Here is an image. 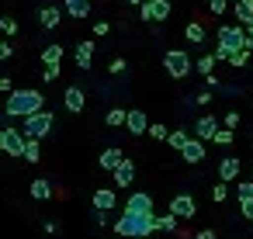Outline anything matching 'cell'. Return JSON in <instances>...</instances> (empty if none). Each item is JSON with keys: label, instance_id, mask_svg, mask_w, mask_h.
<instances>
[{"label": "cell", "instance_id": "obj_1", "mask_svg": "<svg viewBox=\"0 0 253 239\" xmlns=\"http://www.w3.org/2000/svg\"><path fill=\"white\" fill-rule=\"evenodd\" d=\"M42 108H45L42 90L25 87V90H11V94H7L4 115H7V118H28V115H35V111H42Z\"/></svg>", "mask_w": 253, "mask_h": 239}, {"label": "cell", "instance_id": "obj_2", "mask_svg": "<svg viewBox=\"0 0 253 239\" xmlns=\"http://www.w3.org/2000/svg\"><path fill=\"white\" fill-rule=\"evenodd\" d=\"M115 232L125 239H149L156 232V215H128L122 211V218L115 222Z\"/></svg>", "mask_w": 253, "mask_h": 239}, {"label": "cell", "instance_id": "obj_3", "mask_svg": "<svg viewBox=\"0 0 253 239\" xmlns=\"http://www.w3.org/2000/svg\"><path fill=\"white\" fill-rule=\"evenodd\" d=\"M239 49H246V28H243V25H222V28H218V49L211 52L215 63H218V59H229V56L239 52Z\"/></svg>", "mask_w": 253, "mask_h": 239}, {"label": "cell", "instance_id": "obj_4", "mask_svg": "<svg viewBox=\"0 0 253 239\" xmlns=\"http://www.w3.org/2000/svg\"><path fill=\"white\" fill-rule=\"evenodd\" d=\"M52 125H56V118H52V111H35V115H28V118H21V135L25 139H45L49 132H52Z\"/></svg>", "mask_w": 253, "mask_h": 239}, {"label": "cell", "instance_id": "obj_5", "mask_svg": "<svg viewBox=\"0 0 253 239\" xmlns=\"http://www.w3.org/2000/svg\"><path fill=\"white\" fill-rule=\"evenodd\" d=\"M163 70H167L173 80H184V77L194 70V63H191V56H187L184 49H170V52L163 56Z\"/></svg>", "mask_w": 253, "mask_h": 239}, {"label": "cell", "instance_id": "obj_6", "mask_svg": "<svg viewBox=\"0 0 253 239\" xmlns=\"http://www.w3.org/2000/svg\"><path fill=\"white\" fill-rule=\"evenodd\" d=\"M139 14L146 21H167L170 18V0H146V4H139Z\"/></svg>", "mask_w": 253, "mask_h": 239}, {"label": "cell", "instance_id": "obj_7", "mask_svg": "<svg viewBox=\"0 0 253 239\" xmlns=\"http://www.w3.org/2000/svg\"><path fill=\"white\" fill-rule=\"evenodd\" d=\"M125 211H128V215H156V211H153V198H149L146 191H135V194H128V201H125Z\"/></svg>", "mask_w": 253, "mask_h": 239}, {"label": "cell", "instance_id": "obj_8", "mask_svg": "<svg viewBox=\"0 0 253 239\" xmlns=\"http://www.w3.org/2000/svg\"><path fill=\"white\" fill-rule=\"evenodd\" d=\"M194 211H198V204H194L191 194H173V201H170V215L173 218H194Z\"/></svg>", "mask_w": 253, "mask_h": 239}, {"label": "cell", "instance_id": "obj_9", "mask_svg": "<svg viewBox=\"0 0 253 239\" xmlns=\"http://www.w3.org/2000/svg\"><path fill=\"white\" fill-rule=\"evenodd\" d=\"M122 128H128L132 135H146V128H149V121H146V111H139V108L125 111V125H122Z\"/></svg>", "mask_w": 253, "mask_h": 239}, {"label": "cell", "instance_id": "obj_10", "mask_svg": "<svg viewBox=\"0 0 253 239\" xmlns=\"http://www.w3.org/2000/svg\"><path fill=\"white\" fill-rule=\"evenodd\" d=\"M177 153H180L184 163H205V142H198V139H187Z\"/></svg>", "mask_w": 253, "mask_h": 239}, {"label": "cell", "instance_id": "obj_11", "mask_svg": "<svg viewBox=\"0 0 253 239\" xmlns=\"http://www.w3.org/2000/svg\"><path fill=\"white\" fill-rule=\"evenodd\" d=\"M63 104H66V111L80 115V111L87 108V94H84L80 87H66V94H63Z\"/></svg>", "mask_w": 253, "mask_h": 239}, {"label": "cell", "instance_id": "obj_12", "mask_svg": "<svg viewBox=\"0 0 253 239\" xmlns=\"http://www.w3.org/2000/svg\"><path fill=\"white\" fill-rule=\"evenodd\" d=\"M21 149H25L21 128H4V153H7V156H21Z\"/></svg>", "mask_w": 253, "mask_h": 239}, {"label": "cell", "instance_id": "obj_13", "mask_svg": "<svg viewBox=\"0 0 253 239\" xmlns=\"http://www.w3.org/2000/svg\"><path fill=\"white\" fill-rule=\"evenodd\" d=\"M111 173H115V184H118V187H128V184L135 180V163L125 156V159H122V163H118Z\"/></svg>", "mask_w": 253, "mask_h": 239}, {"label": "cell", "instance_id": "obj_14", "mask_svg": "<svg viewBox=\"0 0 253 239\" xmlns=\"http://www.w3.org/2000/svg\"><path fill=\"white\" fill-rule=\"evenodd\" d=\"M59 21H63V11H59L56 4H45V7L39 11V25H42V28H49V32H52V28H59Z\"/></svg>", "mask_w": 253, "mask_h": 239}, {"label": "cell", "instance_id": "obj_15", "mask_svg": "<svg viewBox=\"0 0 253 239\" xmlns=\"http://www.w3.org/2000/svg\"><path fill=\"white\" fill-rule=\"evenodd\" d=\"M215 132H218V118H211V115H201V118H198V125H194V135H198V142L211 139Z\"/></svg>", "mask_w": 253, "mask_h": 239}, {"label": "cell", "instance_id": "obj_16", "mask_svg": "<svg viewBox=\"0 0 253 239\" xmlns=\"http://www.w3.org/2000/svg\"><path fill=\"white\" fill-rule=\"evenodd\" d=\"M239 170H243V163H239L236 156H225V159L218 163V177H222V184L236 180V177H239Z\"/></svg>", "mask_w": 253, "mask_h": 239}, {"label": "cell", "instance_id": "obj_17", "mask_svg": "<svg viewBox=\"0 0 253 239\" xmlns=\"http://www.w3.org/2000/svg\"><path fill=\"white\" fill-rule=\"evenodd\" d=\"M118 204V194L111 191V187H101V191H94V208L97 211H111Z\"/></svg>", "mask_w": 253, "mask_h": 239}, {"label": "cell", "instance_id": "obj_18", "mask_svg": "<svg viewBox=\"0 0 253 239\" xmlns=\"http://www.w3.org/2000/svg\"><path fill=\"white\" fill-rule=\"evenodd\" d=\"M63 11L70 18H90V0H63Z\"/></svg>", "mask_w": 253, "mask_h": 239}, {"label": "cell", "instance_id": "obj_19", "mask_svg": "<svg viewBox=\"0 0 253 239\" xmlns=\"http://www.w3.org/2000/svg\"><path fill=\"white\" fill-rule=\"evenodd\" d=\"M90 63H94V42H80V45H77V66L87 73Z\"/></svg>", "mask_w": 253, "mask_h": 239}, {"label": "cell", "instance_id": "obj_20", "mask_svg": "<svg viewBox=\"0 0 253 239\" xmlns=\"http://www.w3.org/2000/svg\"><path fill=\"white\" fill-rule=\"evenodd\" d=\"M236 18H239L236 25H243V28L253 25V0H236Z\"/></svg>", "mask_w": 253, "mask_h": 239}, {"label": "cell", "instance_id": "obj_21", "mask_svg": "<svg viewBox=\"0 0 253 239\" xmlns=\"http://www.w3.org/2000/svg\"><path fill=\"white\" fill-rule=\"evenodd\" d=\"M122 159H125V153H122L118 146H111V149H104V153H101V166H104V170H115Z\"/></svg>", "mask_w": 253, "mask_h": 239}, {"label": "cell", "instance_id": "obj_22", "mask_svg": "<svg viewBox=\"0 0 253 239\" xmlns=\"http://www.w3.org/2000/svg\"><path fill=\"white\" fill-rule=\"evenodd\" d=\"M42 63L45 66H59L63 63V45H45L42 49Z\"/></svg>", "mask_w": 253, "mask_h": 239}, {"label": "cell", "instance_id": "obj_23", "mask_svg": "<svg viewBox=\"0 0 253 239\" xmlns=\"http://www.w3.org/2000/svg\"><path fill=\"white\" fill-rule=\"evenodd\" d=\"M21 159H28V163H39V159H42V149H39V139H25V149H21Z\"/></svg>", "mask_w": 253, "mask_h": 239}, {"label": "cell", "instance_id": "obj_24", "mask_svg": "<svg viewBox=\"0 0 253 239\" xmlns=\"http://www.w3.org/2000/svg\"><path fill=\"white\" fill-rule=\"evenodd\" d=\"M194 70H198L201 77H211V70H215V56H211V52H201L198 63H194Z\"/></svg>", "mask_w": 253, "mask_h": 239}, {"label": "cell", "instance_id": "obj_25", "mask_svg": "<svg viewBox=\"0 0 253 239\" xmlns=\"http://www.w3.org/2000/svg\"><path fill=\"white\" fill-rule=\"evenodd\" d=\"M32 198H35V201H49V198H52V184H49V180H35V184H32Z\"/></svg>", "mask_w": 253, "mask_h": 239}, {"label": "cell", "instance_id": "obj_26", "mask_svg": "<svg viewBox=\"0 0 253 239\" xmlns=\"http://www.w3.org/2000/svg\"><path fill=\"white\" fill-rule=\"evenodd\" d=\"M184 35H187V42H194V45H205V28H201L198 21H191V25L184 28Z\"/></svg>", "mask_w": 253, "mask_h": 239}, {"label": "cell", "instance_id": "obj_27", "mask_svg": "<svg viewBox=\"0 0 253 239\" xmlns=\"http://www.w3.org/2000/svg\"><path fill=\"white\" fill-rule=\"evenodd\" d=\"M177 225H180V218H173V215H156V229H163V232H177Z\"/></svg>", "mask_w": 253, "mask_h": 239}, {"label": "cell", "instance_id": "obj_28", "mask_svg": "<svg viewBox=\"0 0 253 239\" xmlns=\"http://www.w3.org/2000/svg\"><path fill=\"white\" fill-rule=\"evenodd\" d=\"M187 139H191V135H187V132H184V128H173V132H167V142H170V146H173V149H180V146H184V142H187Z\"/></svg>", "mask_w": 253, "mask_h": 239}, {"label": "cell", "instance_id": "obj_29", "mask_svg": "<svg viewBox=\"0 0 253 239\" xmlns=\"http://www.w3.org/2000/svg\"><path fill=\"white\" fill-rule=\"evenodd\" d=\"M104 121H108V125H111V128H122V125H125V111H122V108H111V111H108V118H104Z\"/></svg>", "mask_w": 253, "mask_h": 239}, {"label": "cell", "instance_id": "obj_30", "mask_svg": "<svg viewBox=\"0 0 253 239\" xmlns=\"http://www.w3.org/2000/svg\"><path fill=\"white\" fill-rule=\"evenodd\" d=\"M225 63H232L236 70H239V66H246V63H250V49H239V52H232Z\"/></svg>", "mask_w": 253, "mask_h": 239}, {"label": "cell", "instance_id": "obj_31", "mask_svg": "<svg viewBox=\"0 0 253 239\" xmlns=\"http://www.w3.org/2000/svg\"><path fill=\"white\" fill-rule=\"evenodd\" d=\"M232 139H236L232 128H218V132L211 135V142H218V146H232Z\"/></svg>", "mask_w": 253, "mask_h": 239}, {"label": "cell", "instance_id": "obj_32", "mask_svg": "<svg viewBox=\"0 0 253 239\" xmlns=\"http://www.w3.org/2000/svg\"><path fill=\"white\" fill-rule=\"evenodd\" d=\"M146 132H149V135H153V139H160V142H167V132H170V128H167V125H160V121H156V125H149V128H146Z\"/></svg>", "mask_w": 253, "mask_h": 239}, {"label": "cell", "instance_id": "obj_33", "mask_svg": "<svg viewBox=\"0 0 253 239\" xmlns=\"http://www.w3.org/2000/svg\"><path fill=\"white\" fill-rule=\"evenodd\" d=\"M0 32H4V35H14V32H18V21H14V18H0Z\"/></svg>", "mask_w": 253, "mask_h": 239}, {"label": "cell", "instance_id": "obj_34", "mask_svg": "<svg viewBox=\"0 0 253 239\" xmlns=\"http://www.w3.org/2000/svg\"><path fill=\"white\" fill-rule=\"evenodd\" d=\"M59 73H63L59 66H45V70H42V80H45V83H52V80H59Z\"/></svg>", "mask_w": 253, "mask_h": 239}, {"label": "cell", "instance_id": "obj_35", "mask_svg": "<svg viewBox=\"0 0 253 239\" xmlns=\"http://www.w3.org/2000/svg\"><path fill=\"white\" fill-rule=\"evenodd\" d=\"M225 194H229L225 184H215V187H211V201H225Z\"/></svg>", "mask_w": 253, "mask_h": 239}, {"label": "cell", "instance_id": "obj_36", "mask_svg": "<svg viewBox=\"0 0 253 239\" xmlns=\"http://www.w3.org/2000/svg\"><path fill=\"white\" fill-rule=\"evenodd\" d=\"M246 198H253V180H243L239 184V201H246Z\"/></svg>", "mask_w": 253, "mask_h": 239}, {"label": "cell", "instance_id": "obj_37", "mask_svg": "<svg viewBox=\"0 0 253 239\" xmlns=\"http://www.w3.org/2000/svg\"><path fill=\"white\" fill-rule=\"evenodd\" d=\"M108 73H115V77H118V73H125V59H122V56H118V59H111Z\"/></svg>", "mask_w": 253, "mask_h": 239}, {"label": "cell", "instance_id": "obj_38", "mask_svg": "<svg viewBox=\"0 0 253 239\" xmlns=\"http://www.w3.org/2000/svg\"><path fill=\"white\" fill-rule=\"evenodd\" d=\"M239 211H243V215H246V218L253 222V198H246V201H239Z\"/></svg>", "mask_w": 253, "mask_h": 239}, {"label": "cell", "instance_id": "obj_39", "mask_svg": "<svg viewBox=\"0 0 253 239\" xmlns=\"http://www.w3.org/2000/svg\"><path fill=\"white\" fill-rule=\"evenodd\" d=\"M11 52H14V45L0 39V63H4V59H11Z\"/></svg>", "mask_w": 253, "mask_h": 239}, {"label": "cell", "instance_id": "obj_40", "mask_svg": "<svg viewBox=\"0 0 253 239\" xmlns=\"http://www.w3.org/2000/svg\"><path fill=\"white\" fill-rule=\"evenodd\" d=\"M208 11L211 14H225V0H208Z\"/></svg>", "mask_w": 253, "mask_h": 239}, {"label": "cell", "instance_id": "obj_41", "mask_svg": "<svg viewBox=\"0 0 253 239\" xmlns=\"http://www.w3.org/2000/svg\"><path fill=\"white\" fill-rule=\"evenodd\" d=\"M108 32H111V25H108V21H97V25H94V35H97V39H101V35H108Z\"/></svg>", "mask_w": 253, "mask_h": 239}, {"label": "cell", "instance_id": "obj_42", "mask_svg": "<svg viewBox=\"0 0 253 239\" xmlns=\"http://www.w3.org/2000/svg\"><path fill=\"white\" fill-rule=\"evenodd\" d=\"M236 125H239V111H229L225 115V128H236Z\"/></svg>", "mask_w": 253, "mask_h": 239}, {"label": "cell", "instance_id": "obj_43", "mask_svg": "<svg viewBox=\"0 0 253 239\" xmlns=\"http://www.w3.org/2000/svg\"><path fill=\"white\" fill-rule=\"evenodd\" d=\"M11 90H14L11 80H7V77H0V94H11Z\"/></svg>", "mask_w": 253, "mask_h": 239}, {"label": "cell", "instance_id": "obj_44", "mask_svg": "<svg viewBox=\"0 0 253 239\" xmlns=\"http://www.w3.org/2000/svg\"><path fill=\"white\" fill-rule=\"evenodd\" d=\"M205 83H208V87H211V90H218V87H222V83H218V77H215V73H211V77H205Z\"/></svg>", "mask_w": 253, "mask_h": 239}, {"label": "cell", "instance_id": "obj_45", "mask_svg": "<svg viewBox=\"0 0 253 239\" xmlns=\"http://www.w3.org/2000/svg\"><path fill=\"white\" fill-rule=\"evenodd\" d=\"M194 239H218V236H215V232H211V229H201V232H198V236H194Z\"/></svg>", "mask_w": 253, "mask_h": 239}, {"label": "cell", "instance_id": "obj_46", "mask_svg": "<svg viewBox=\"0 0 253 239\" xmlns=\"http://www.w3.org/2000/svg\"><path fill=\"white\" fill-rule=\"evenodd\" d=\"M246 49L253 52V25H246Z\"/></svg>", "mask_w": 253, "mask_h": 239}, {"label": "cell", "instance_id": "obj_47", "mask_svg": "<svg viewBox=\"0 0 253 239\" xmlns=\"http://www.w3.org/2000/svg\"><path fill=\"white\" fill-rule=\"evenodd\" d=\"M0 149H4V128H0Z\"/></svg>", "mask_w": 253, "mask_h": 239}, {"label": "cell", "instance_id": "obj_48", "mask_svg": "<svg viewBox=\"0 0 253 239\" xmlns=\"http://www.w3.org/2000/svg\"><path fill=\"white\" fill-rule=\"evenodd\" d=\"M128 4H139V0H128Z\"/></svg>", "mask_w": 253, "mask_h": 239}, {"label": "cell", "instance_id": "obj_49", "mask_svg": "<svg viewBox=\"0 0 253 239\" xmlns=\"http://www.w3.org/2000/svg\"><path fill=\"white\" fill-rule=\"evenodd\" d=\"M250 173H253V170H250Z\"/></svg>", "mask_w": 253, "mask_h": 239}, {"label": "cell", "instance_id": "obj_50", "mask_svg": "<svg viewBox=\"0 0 253 239\" xmlns=\"http://www.w3.org/2000/svg\"><path fill=\"white\" fill-rule=\"evenodd\" d=\"M250 139H253V135H250Z\"/></svg>", "mask_w": 253, "mask_h": 239}]
</instances>
